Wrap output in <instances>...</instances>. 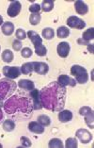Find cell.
Segmentation results:
<instances>
[{"label":"cell","instance_id":"1f68e13d","mask_svg":"<svg viewBox=\"0 0 94 148\" xmlns=\"http://www.w3.org/2000/svg\"><path fill=\"white\" fill-rule=\"evenodd\" d=\"M15 35H16V38L17 40H25L27 37V32L25 31L24 29H22V28H18V29L16 30L15 32Z\"/></svg>","mask_w":94,"mask_h":148},{"label":"cell","instance_id":"83f0119b","mask_svg":"<svg viewBox=\"0 0 94 148\" xmlns=\"http://www.w3.org/2000/svg\"><path fill=\"white\" fill-rule=\"evenodd\" d=\"M48 146L50 148H62V147H64L62 140L57 139V138L50 140V142L48 143Z\"/></svg>","mask_w":94,"mask_h":148},{"label":"cell","instance_id":"9a60e30c","mask_svg":"<svg viewBox=\"0 0 94 148\" xmlns=\"http://www.w3.org/2000/svg\"><path fill=\"white\" fill-rule=\"evenodd\" d=\"M28 129L29 131L35 133V134H42L44 132V126H42L38 122H30L28 124Z\"/></svg>","mask_w":94,"mask_h":148},{"label":"cell","instance_id":"ac0fdd59","mask_svg":"<svg viewBox=\"0 0 94 148\" xmlns=\"http://www.w3.org/2000/svg\"><path fill=\"white\" fill-rule=\"evenodd\" d=\"M1 29L4 35L10 36L14 32V25L12 22H5L2 25Z\"/></svg>","mask_w":94,"mask_h":148},{"label":"cell","instance_id":"ba28073f","mask_svg":"<svg viewBox=\"0 0 94 148\" xmlns=\"http://www.w3.org/2000/svg\"><path fill=\"white\" fill-rule=\"evenodd\" d=\"M22 5L20 1H12L8 8V15L12 18L16 17L21 12Z\"/></svg>","mask_w":94,"mask_h":148},{"label":"cell","instance_id":"ffe728a7","mask_svg":"<svg viewBox=\"0 0 94 148\" xmlns=\"http://www.w3.org/2000/svg\"><path fill=\"white\" fill-rule=\"evenodd\" d=\"M2 127L5 131L7 132H12L15 129V122L13 120H10V119H7L2 124Z\"/></svg>","mask_w":94,"mask_h":148},{"label":"cell","instance_id":"4316f807","mask_svg":"<svg viewBox=\"0 0 94 148\" xmlns=\"http://www.w3.org/2000/svg\"><path fill=\"white\" fill-rule=\"evenodd\" d=\"M38 123H40L42 126H49L51 125V119L47 115H40L38 117Z\"/></svg>","mask_w":94,"mask_h":148},{"label":"cell","instance_id":"d6a6232c","mask_svg":"<svg viewBox=\"0 0 94 148\" xmlns=\"http://www.w3.org/2000/svg\"><path fill=\"white\" fill-rule=\"evenodd\" d=\"M32 54H33V52H32V50L29 47H25L21 50V55L23 58H25V59L30 58L32 56Z\"/></svg>","mask_w":94,"mask_h":148},{"label":"cell","instance_id":"603a6c76","mask_svg":"<svg viewBox=\"0 0 94 148\" xmlns=\"http://www.w3.org/2000/svg\"><path fill=\"white\" fill-rule=\"evenodd\" d=\"M81 38L83 40H85L86 42H89V41H91V40L94 39V28L90 27V28H89V29H87L86 31H84Z\"/></svg>","mask_w":94,"mask_h":148},{"label":"cell","instance_id":"7bdbcfd3","mask_svg":"<svg viewBox=\"0 0 94 148\" xmlns=\"http://www.w3.org/2000/svg\"><path fill=\"white\" fill-rule=\"evenodd\" d=\"M0 50H1V46H0Z\"/></svg>","mask_w":94,"mask_h":148},{"label":"cell","instance_id":"f35d334b","mask_svg":"<svg viewBox=\"0 0 94 148\" xmlns=\"http://www.w3.org/2000/svg\"><path fill=\"white\" fill-rule=\"evenodd\" d=\"M87 46H88V50H89V53H91V54H93V53H94V50H93L94 45L89 44V45H87Z\"/></svg>","mask_w":94,"mask_h":148},{"label":"cell","instance_id":"5b68a950","mask_svg":"<svg viewBox=\"0 0 94 148\" xmlns=\"http://www.w3.org/2000/svg\"><path fill=\"white\" fill-rule=\"evenodd\" d=\"M3 75H5L7 78L14 79L19 77L21 75V68L17 66H4L2 70Z\"/></svg>","mask_w":94,"mask_h":148},{"label":"cell","instance_id":"7402d4cb","mask_svg":"<svg viewBox=\"0 0 94 148\" xmlns=\"http://www.w3.org/2000/svg\"><path fill=\"white\" fill-rule=\"evenodd\" d=\"M13 53L10 49H5L2 53V60L6 63H10L13 60Z\"/></svg>","mask_w":94,"mask_h":148},{"label":"cell","instance_id":"7a4b0ae2","mask_svg":"<svg viewBox=\"0 0 94 148\" xmlns=\"http://www.w3.org/2000/svg\"><path fill=\"white\" fill-rule=\"evenodd\" d=\"M66 87L59 85L57 81L49 83L40 91L42 108L53 112L64 109L66 102Z\"/></svg>","mask_w":94,"mask_h":148},{"label":"cell","instance_id":"d6986e66","mask_svg":"<svg viewBox=\"0 0 94 148\" xmlns=\"http://www.w3.org/2000/svg\"><path fill=\"white\" fill-rule=\"evenodd\" d=\"M54 6H55V1L54 0H44V1L42 2L41 9L42 10V12H49L54 9Z\"/></svg>","mask_w":94,"mask_h":148},{"label":"cell","instance_id":"8fae6325","mask_svg":"<svg viewBox=\"0 0 94 148\" xmlns=\"http://www.w3.org/2000/svg\"><path fill=\"white\" fill-rule=\"evenodd\" d=\"M33 71L36 72L38 75H46L49 71L48 64L41 61H33Z\"/></svg>","mask_w":94,"mask_h":148},{"label":"cell","instance_id":"836d02e7","mask_svg":"<svg viewBox=\"0 0 94 148\" xmlns=\"http://www.w3.org/2000/svg\"><path fill=\"white\" fill-rule=\"evenodd\" d=\"M20 142L22 143V145L25 146V147H30L32 145V143L30 142V140L28 138H27V137H21Z\"/></svg>","mask_w":94,"mask_h":148},{"label":"cell","instance_id":"484cf974","mask_svg":"<svg viewBox=\"0 0 94 148\" xmlns=\"http://www.w3.org/2000/svg\"><path fill=\"white\" fill-rule=\"evenodd\" d=\"M42 37L46 40H51L55 37V31H54V29L51 27H46L42 29Z\"/></svg>","mask_w":94,"mask_h":148},{"label":"cell","instance_id":"30bf717a","mask_svg":"<svg viewBox=\"0 0 94 148\" xmlns=\"http://www.w3.org/2000/svg\"><path fill=\"white\" fill-rule=\"evenodd\" d=\"M57 83L59 85L66 87V86H70V87H75L76 86V81L74 78H72L71 77H69L67 75H60L57 77Z\"/></svg>","mask_w":94,"mask_h":148},{"label":"cell","instance_id":"9c48e42d","mask_svg":"<svg viewBox=\"0 0 94 148\" xmlns=\"http://www.w3.org/2000/svg\"><path fill=\"white\" fill-rule=\"evenodd\" d=\"M71 51V46L68 42H61L57 45V52L61 58H67Z\"/></svg>","mask_w":94,"mask_h":148},{"label":"cell","instance_id":"d590c367","mask_svg":"<svg viewBox=\"0 0 94 148\" xmlns=\"http://www.w3.org/2000/svg\"><path fill=\"white\" fill-rule=\"evenodd\" d=\"M22 42L20 40H14L12 42V48L15 50V51H20L22 49Z\"/></svg>","mask_w":94,"mask_h":148},{"label":"cell","instance_id":"74e56055","mask_svg":"<svg viewBox=\"0 0 94 148\" xmlns=\"http://www.w3.org/2000/svg\"><path fill=\"white\" fill-rule=\"evenodd\" d=\"M77 42H78V45H89V42H86L85 40H83L82 38H79L77 40Z\"/></svg>","mask_w":94,"mask_h":148},{"label":"cell","instance_id":"e575fe53","mask_svg":"<svg viewBox=\"0 0 94 148\" xmlns=\"http://www.w3.org/2000/svg\"><path fill=\"white\" fill-rule=\"evenodd\" d=\"M29 12L31 13H40V10H41V5L39 4H32L30 7H29Z\"/></svg>","mask_w":94,"mask_h":148},{"label":"cell","instance_id":"277c9868","mask_svg":"<svg viewBox=\"0 0 94 148\" xmlns=\"http://www.w3.org/2000/svg\"><path fill=\"white\" fill-rule=\"evenodd\" d=\"M71 75L75 77L74 80L79 84H85L89 81V74L84 67L80 65H73L71 68Z\"/></svg>","mask_w":94,"mask_h":148},{"label":"cell","instance_id":"4dcf8cb0","mask_svg":"<svg viewBox=\"0 0 94 148\" xmlns=\"http://www.w3.org/2000/svg\"><path fill=\"white\" fill-rule=\"evenodd\" d=\"M78 143L77 140L75 138H68L65 143V147L66 148H77Z\"/></svg>","mask_w":94,"mask_h":148},{"label":"cell","instance_id":"d4e9b609","mask_svg":"<svg viewBox=\"0 0 94 148\" xmlns=\"http://www.w3.org/2000/svg\"><path fill=\"white\" fill-rule=\"evenodd\" d=\"M33 72V64L32 62H26L21 66V73L24 75H31Z\"/></svg>","mask_w":94,"mask_h":148},{"label":"cell","instance_id":"52a82bcc","mask_svg":"<svg viewBox=\"0 0 94 148\" xmlns=\"http://www.w3.org/2000/svg\"><path fill=\"white\" fill-rule=\"evenodd\" d=\"M75 136L76 138H78L80 140V142L82 143H89L93 139V136L92 134L90 133L88 129H85V128H80L75 132Z\"/></svg>","mask_w":94,"mask_h":148},{"label":"cell","instance_id":"2e32d148","mask_svg":"<svg viewBox=\"0 0 94 148\" xmlns=\"http://www.w3.org/2000/svg\"><path fill=\"white\" fill-rule=\"evenodd\" d=\"M59 120L61 122V123H68L70 122L72 119H73L74 115H73V112H72L71 110H62L59 111Z\"/></svg>","mask_w":94,"mask_h":148},{"label":"cell","instance_id":"44dd1931","mask_svg":"<svg viewBox=\"0 0 94 148\" xmlns=\"http://www.w3.org/2000/svg\"><path fill=\"white\" fill-rule=\"evenodd\" d=\"M71 31L70 29L67 27H59V28L57 29V37L60 38V39H64V38H67L69 35H70Z\"/></svg>","mask_w":94,"mask_h":148},{"label":"cell","instance_id":"b9f144b4","mask_svg":"<svg viewBox=\"0 0 94 148\" xmlns=\"http://www.w3.org/2000/svg\"><path fill=\"white\" fill-rule=\"evenodd\" d=\"M2 147V144H0V148H1Z\"/></svg>","mask_w":94,"mask_h":148},{"label":"cell","instance_id":"8992f818","mask_svg":"<svg viewBox=\"0 0 94 148\" xmlns=\"http://www.w3.org/2000/svg\"><path fill=\"white\" fill-rule=\"evenodd\" d=\"M67 25L71 28H75V29H83L86 27V22L82 20L81 18L77 16H71L67 19Z\"/></svg>","mask_w":94,"mask_h":148},{"label":"cell","instance_id":"e0dca14e","mask_svg":"<svg viewBox=\"0 0 94 148\" xmlns=\"http://www.w3.org/2000/svg\"><path fill=\"white\" fill-rule=\"evenodd\" d=\"M28 39L30 40L31 42L33 44L34 46L36 45H42V39L40 37V35L37 33L36 31H33V30H29L27 33Z\"/></svg>","mask_w":94,"mask_h":148},{"label":"cell","instance_id":"60d3db41","mask_svg":"<svg viewBox=\"0 0 94 148\" xmlns=\"http://www.w3.org/2000/svg\"><path fill=\"white\" fill-rule=\"evenodd\" d=\"M3 24H4V20H3V17L0 15V26H2Z\"/></svg>","mask_w":94,"mask_h":148},{"label":"cell","instance_id":"ab89813d","mask_svg":"<svg viewBox=\"0 0 94 148\" xmlns=\"http://www.w3.org/2000/svg\"><path fill=\"white\" fill-rule=\"evenodd\" d=\"M3 118H4V114H3L2 110L0 109V122H1V121L3 120Z\"/></svg>","mask_w":94,"mask_h":148},{"label":"cell","instance_id":"7c38bea8","mask_svg":"<svg viewBox=\"0 0 94 148\" xmlns=\"http://www.w3.org/2000/svg\"><path fill=\"white\" fill-rule=\"evenodd\" d=\"M30 96L32 98V101H33V108L34 110H39L42 109V105L41 102V97H40V92L38 90H32L31 92H29Z\"/></svg>","mask_w":94,"mask_h":148},{"label":"cell","instance_id":"3957f363","mask_svg":"<svg viewBox=\"0 0 94 148\" xmlns=\"http://www.w3.org/2000/svg\"><path fill=\"white\" fill-rule=\"evenodd\" d=\"M17 84L10 78L0 79V102H4L15 92Z\"/></svg>","mask_w":94,"mask_h":148},{"label":"cell","instance_id":"f1b7e54d","mask_svg":"<svg viewBox=\"0 0 94 148\" xmlns=\"http://www.w3.org/2000/svg\"><path fill=\"white\" fill-rule=\"evenodd\" d=\"M34 47H35V53L37 54L38 56H40V57H44V56H46V54H47V48L42 44V45H36V46H34Z\"/></svg>","mask_w":94,"mask_h":148},{"label":"cell","instance_id":"5bb4252c","mask_svg":"<svg viewBox=\"0 0 94 148\" xmlns=\"http://www.w3.org/2000/svg\"><path fill=\"white\" fill-rule=\"evenodd\" d=\"M74 9H75V12L78 14H80V15L87 14L89 12L88 5H87L85 2L81 1V0H77V1L74 2Z\"/></svg>","mask_w":94,"mask_h":148},{"label":"cell","instance_id":"8d00e7d4","mask_svg":"<svg viewBox=\"0 0 94 148\" xmlns=\"http://www.w3.org/2000/svg\"><path fill=\"white\" fill-rule=\"evenodd\" d=\"M90 111H92V110L90 109L89 107H87V106H85V107H82L81 109L79 110V114L82 115V116H84V115H86L87 113L90 112Z\"/></svg>","mask_w":94,"mask_h":148},{"label":"cell","instance_id":"cb8c5ba5","mask_svg":"<svg viewBox=\"0 0 94 148\" xmlns=\"http://www.w3.org/2000/svg\"><path fill=\"white\" fill-rule=\"evenodd\" d=\"M85 117V122L88 126H89L90 128L93 129L94 128V114H93V110L90 111V112L87 113L84 115Z\"/></svg>","mask_w":94,"mask_h":148},{"label":"cell","instance_id":"6da1fadb","mask_svg":"<svg viewBox=\"0 0 94 148\" xmlns=\"http://www.w3.org/2000/svg\"><path fill=\"white\" fill-rule=\"evenodd\" d=\"M5 112L18 121H25L32 117L34 108L29 92L18 91L3 103Z\"/></svg>","mask_w":94,"mask_h":148},{"label":"cell","instance_id":"f546056e","mask_svg":"<svg viewBox=\"0 0 94 148\" xmlns=\"http://www.w3.org/2000/svg\"><path fill=\"white\" fill-rule=\"evenodd\" d=\"M42 19V16L40 13H32L30 17H29V23L32 25V26H37V25L40 24Z\"/></svg>","mask_w":94,"mask_h":148},{"label":"cell","instance_id":"4fadbf2b","mask_svg":"<svg viewBox=\"0 0 94 148\" xmlns=\"http://www.w3.org/2000/svg\"><path fill=\"white\" fill-rule=\"evenodd\" d=\"M18 86H19V88L21 90H24V91H27V92H31L32 90L35 89L34 82L29 80V79H21L18 82Z\"/></svg>","mask_w":94,"mask_h":148}]
</instances>
